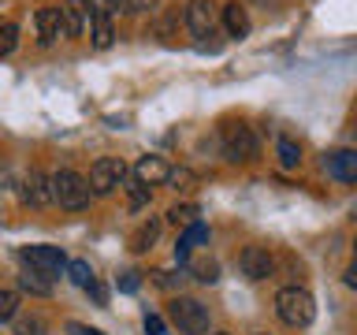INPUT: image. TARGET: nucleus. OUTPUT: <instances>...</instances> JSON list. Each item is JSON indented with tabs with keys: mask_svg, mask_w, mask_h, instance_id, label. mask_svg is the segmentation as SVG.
<instances>
[{
	"mask_svg": "<svg viewBox=\"0 0 357 335\" xmlns=\"http://www.w3.org/2000/svg\"><path fill=\"white\" fill-rule=\"evenodd\" d=\"M49 186H52V201L67 212H82V209H89V201H93L86 175H78L75 168H60V172L49 179Z\"/></svg>",
	"mask_w": 357,
	"mask_h": 335,
	"instance_id": "nucleus-1",
	"label": "nucleus"
},
{
	"mask_svg": "<svg viewBox=\"0 0 357 335\" xmlns=\"http://www.w3.org/2000/svg\"><path fill=\"white\" fill-rule=\"evenodd\" d=\"M275 313L287 328H309L312 317H317V302L305 287H283L275 295Z\"/></svg>",
	"mask_w": 357,
	"mask_h": 335,
	"instance_id": "nucleus-2",
	"label": "nucleus"
},
{
	"mask_svg": "<svg viewBox=\"0 0 357 335\" xmlns=\"http://www.w3.org/2000/svg\"><path fill=\"white\" fill-rule=\"evenodd\" d=\"M167 317L183 335H208V306H201L197 298L175 295L167 302Z\"/></svg>",
	"mask_w": 357,
	"mask_h": 335,
	"instance_id": "nucleus-3",
	"label": "nucleus"
},
{
	"mask_svg": "<svg viewBox=\"0 0 357 335\" xmlns=\"http://www.w3.org/2000/svg\"><path fill=\"white\" fill-rule=\"evenodd\" d=\"M223 153H227V161H242V164L257 161L261 142H257L250 123H231V127H223Z\"/></svg>",
	"mask_w": 357,
	"mask_h": 335,
	"instance_id": "nucleus-4",
	"label": "nucleus"
},
{
	"mask_svg": "<svg viewBox=\"0 0 357 335\" xmlns=\"http://www.w3.org/2000/svg\"><path fill=\"white\" fill-rule=\"evenodd\" d=\"M123 179H127V164L119 161V156H97L93 168H89V194H97V198H105L112 194L116 186H123Z\"/></svg>",
	"mask_w": 357,
	"mask_h": 335,
	"instance_id": "nucleus-5",
	"label": "nucleus"
},
{
	"mask_svg": "<svg viewBox=\"0 0 357 335\" xmlns=\"http://www.w3.org/2000/svg\"><path fill=\"white\" fill-rule=\"evenodd\" d=\"M19 257L26 261V268H33V272H41V276H49V279L67 272V257H63L60 246H22Z\"/></svg>",
	"mask_w": 357,
	"mask_h": 335,
	"instance_id": "nucleus-6",
	"label": "nucleus"
},
{
	"mask_svg": "<svg viewBox=\"0 0 357 335\" xmlns=\"http://www.w3.org/2000/svg\"><path fill=\"white\" fill-rule=\"evenodd\" d=\"M216 19H220V8L212 4V0H186L183 22L190 27V34H194V38H212Z\"/></svg>",
	"mask_w": 357,
	"mask_h": 335,
	"instance_id": "nucleus-7",
	"label": "nucleus"
},
{
	"mask_svg": "<svg viewBox=\"0 0 357 335\" xmlns=\"http://www.w3.org/2000/svg\"><path fill=\"white\" fill-rule=\"evenodd\" d=\"M238 268H242V276L245 279H268L272 276V268H275V257L268 253V246H245L242 257H238Z\"/></svg>",
	"mask_w": 357,
	"mask_h": 335,
	"instance_id": "nucleus-8",
	"label": "nucleus"
},
{
	"mask_svg": "<svg viewBox=\"0 0 357 335\" xmlns=\"http://www.w3.org/2000/svg\"><path fill=\"white\" fill-rule=\"evenodd\" d=\"M167 175H172V164L156 153L142 156V161L134 164V183H142V186H160V183H167Z\"/></svg>",
	"mask_w": 357,
	"mask_h": 335,
	"instance_id": "nucleus-9",
	"label": "nucleus"
},
{
	"mask_svg": "<svg viewBox=\"0 0 357 335\" xmlns=\"http://www.w3.org/2000/svg\"><path fill=\"white\" fill-rule=\"evenodd\" d=\"M33 27H38V41H41V45H52L56 38H63L60 4H45V8H38V15H33Z\"/></svg>",
	"mask_w": 357,
	"mask_h": 335,
	"instance_id": "nucleus-10",
	"label": "nucleus"
},
{
	"mask_svg": "<svg viewBox=\"0 0 357 335\" xmlns=\"http://www.w3.org/2000/svg\"><path fill=\"white\" fill-rule=\"evenodd\" d=\"M324 168H328L331 179L339 183H357V149H335L324 156Z\"/></svg>",
	"mask_w": 357,
	"mask_h": 335,
	"instance_id": "nucleus-11",
	"label": "nucleus"
},
{
	"mask_svg": "<svg viewBox=\"0 0 357 335\" xmlns=\"http://www.w3.org/2000/svg\"><path fill=\"white\" fill-rule=\"evenodd\" d=\"M60 15H63V38H82L86 27H89V4L86 0H63Z\"/></svg>",
	"mask_w": 357,
	"mask_h": 335,
	"instance_id": "nucleus-12",
	"label": "nucleus"
},
{
	"mask_svg": "<svg viewBox=\"0 0 357 335\" xmlns=\"http://www.w3.org/2000/svg\"><path fill=\"white\" fill-rule=\"evenodd\" d=\"M22 201H26L30 209L52 205V186H49V179H45L41 172H30L26 179H22Z\"/></svg>",
	"mask_w": 357,
	"mask_h": 335,
	"instance_id": "nucleus-13",
	"label": "nucleus"
},
{
	"mask_svg": "<svg viewBox=\"0 0 357 335\" xmlns=\"http://www.w3.org/2000/svg\"><path fill=\"white\" fill-rule=\"evenodd\" d=\"M220 19H223L227 38H245V34H250V11H245V4H238V0L223 4L220 8Z\"/></svg>",
	"mask_w": 357,
	"mask_h": 335,
	"instance_id": "nucleus-14",
	"label": "nucleus"
},
{
	"mask_svg": "<svg viewBox=\"0 0 357 335\" xmlns=\"http://www.w3.org/2000/svg\"><path fill=\"white\" fill-rule=\"evenodd\" d=\"M89 41H93V49H112V41H116V22L112 15L105 11H89Z\"/></svg>",
	"mask_w": 357,
	"mask_h": 335,
	"instance_id": "nucleus-15",
	"label": "nucleus"
},
{
	"mask_svg": "<svg viewBox=\"0 0 357 335\" xmlns=\"http://www.w3.org/2000/svg\"><path fill=\"white\" fill-rule=\"evenodd\" d=\"M160 228H164V220H160V216H149V220H142L138 228L130 231V250H134V253H145V250H153V242L160 239Z\"/></svg>",
	"mask_w": 357,
	"mask_h": 335,
	"instance_id": "nucleus-16",
	"label": "nucleus"
},
{
	"mask_svg": "<svg viewBox=\"0 0 357 335\" xmlns=\"http://www.w3.org/2000/svg\"><path fill=\"white\" fill-rule=\"evenodd\" d=\"M201 242H208V228L197 220V223H190V228L183 231V239H178V246H175V261L186 265L190 253H194V246H201Z\"/></svg>",
	"mask_w": 357,
	"mask_h": 335,
	"instance_id": "nucleus-17",
	"label": "nucleus"
},
{
	"mask_svg": "<svg viewBox=\"0 0 357 335\" xmlns=\"http://www.w3.org/2000/svg\"><path fill=\"white\" fill-rule=\"evenodd\" d=\"M19 287L26 290V295H38V298H49L52 295V279L41 276V272H33V268H26V272L19 276Z\"/></svg>",
	"mask_w": 357,
	"mask_h": 335,
	"instance_id": "nucleus-18",
	"label": "nucleus"
},
{
	"mask_svg": "<svg viewBox=\"0 0 357 335\" xmlns=\"http://www.w3.org/2000/svg\"><path fill=\"white\" fill-rule=\"evenodd\" d=\"M275 156H279V164L290 172V168L301 164V145L294 138H287V134H279V138H275Z\"/></svg>",
	"mask_w": 357,
	"mask_h": 335,
	"instance_id": "nucleus-19",
	"label": "nucleus"
},
{
	"mask_svg": "<svg viewBox=\"0 0 357 335\" xmlns=\"http://www.w3.org/2000/svg\"><path fill=\"white\" fill-rule=\"evenodd\" d=\"M67 276H71V283L75 287H89V283H97L93 279V268H89V261H82V257H75V261H67Z\"/></svg>",
	"mask_w": 357,
	"mask_h": 335,
	"instance_id": "nucleus-20",
	"label": "nucleus"
},
{
	"mask_svg": "<svg viewBox=\"0 0 357 335\" xmlns=\"http://www.w3.org/2000/svg\"><path fill=\"white\" fill-rule=\"evenodd\" d=\"M153 38H160V41L178 38V11H164V15L153 22Z\"/></svg>",
	"mask_w": 357,
	"mask_h": 335,
	"instance_id": "nucleus-21",
	"label": "nucleus"
},
{
	"mask_svg": "<svg viewBox=\"0 0 357 335\" xmlns=\"http://www.w3.org/2000/svg\"><path fill=\"white\" fill-rule=\"evenodd\" d=\"M201 209L197 205H172L167 209V223H175V228H190V223H197Z\"/></svg>",
	"mask_w": 357,
	"mask_h": 335,
	"instance_id": "nucleus-22",
	"label": "nucleus"
},
{
	"mask_svg": "<svg viewBox=\"0 0 357 335\" xmlns=\"http://www.w3.org/2000/svg\"><path fill=\"white\" fill-rule=\"evenodd\" d=\"M15 45H19V27L11 19H4V22H0V60L15 52Z\"/></svg>",
	"mask_w": 357,
	"mask_h": 335,
	"instance_id": "nucleus-23",
	"label": "nucleus"
},
{
	"mask_svg": "<svg viewBox=\"0 0 357 335\" xmlns=\"http://www.w3.org/2000/svg\"><path fill=\"white\" fill-rule=\"evenodd\" d=\"M19 317V290H0V324Z\"/></svg>",
	"mask_w": 357,
	"mask_h": 335,
	"instance_id": "nucleus-24",
	"label": "nucleus"
},
{
	"mask_svg": "<svg viewBox=\"0 0 357 335\" xmlns=\"http://www.w3.org/2000/svg\"><path fill=\"white\" fill-rule=\"evenodd\" d=\"M190 276L201 279V283H216L220 268H216V261H190Z\"/></svg>",
	"mask_w": 357,
	"mask_h": 335,
	"instance_id": "nucleus-25",
	"label": "nucleus"
},
{
	"mask_svg": "<svg viewBox=\"0 0 357 335\" xmlns=\"http://www.w3.org/2000/svg\"><path fill=\"white\" fill-rule=\"evenodd\" d=\"M15 335H45V320L38 313H30V317H15Z\"/></svg>",
	"mask_w": 357,
	"mask_h": 335,
	"instance_id": "nucleus-26",
	"label": "nucleus"
},
{
	"mask_svg": "<svg viewBox=\"0 0 357 335\" xmlns=\"http://www.w3.org/2000/svg\"><path fill=\"white\" fill-rule=\"evenodd\" d=\"M160 0H119V11L123 15H138V11H153Z\"/></svg>",
	"mask_w": 357,
	"mask_h": 335,
	"instance_id": "nucleus-27",
	"label": "nucleus"
},
{
	"mask_svg": "<svg viewBox=\"0 0 357 335\" xmlns=\"http://www.w3.org/2000/svg\"><path fill=\"white\" fill-rule=\"evenodd\" d=\"M116 287L123 290V295H134V290L142 287V272H134V268H130V272H123V276L116 279Z\"/></svg>",
	"mask_w": 357,
	"mask_h": 335,
	"instance_id": "nucleus-28",
	"label": "nucleus"
},
{
	"mask_svg": "<svg viewBox=\"0 0 357 335\" xmlns=\"http://www.w3.org/2000/svg\"><path fill=\"white\" fill-rule=\"evenodd\" d=\"M127 190H130V209H134V212H138L142 205H149V186H142V183H130Z\"/></svg>",
	"mask_w": 357,
	"mask_h": 335,
	"instance_id": "nucleus-29",
	"label": "nucleus"
},
{
	"mask_svg": "<svg viewBox=\"0 0 357 335\" xmlns=\"http://www.w3.org/2000/svg\"><path fill=\"white\" fill-rule=\"evenodd\" d=\"M149 276H153V283L164 287V290H175L178 279H183V276H175V272H164V268H156V272H149Z\"/></svg>",
	"mask_w": 357,
	"mask_h": 335,
	"instance_id": "nucleus-30",
	"label": "nucleus"
},
{
	"mask_svg": "<svg viewBox=\"0 0 357 335\" xmlns=\"http://www.w3.org/2000/svg\"><path fill=\"white\" fill-rule=\"evenodd\" d=\"M89 11H105V15H116L119 11V0H86Z\"/></svg>",
	"mask_w": 357,
	"mask_h": 335,
	"instance_id": "nucleus-31",
	"label": "nucleus"
},
{
	"mask_svg": "<svg viewBox=\"0 0 357 335\" xmlns=\"http://www.w3.org/2000/svg\"><path fill=\"white\" fill-rule=\"evenodd\" d=\"M167 183H172L175 190H190V183H194V175H190L186 168H183V172H172V175H167Z\"/></svg>",
	"mask_w": 357,
	"mask_h": 335,
	"instance_id": "nucleus-32",
	"label": "nucleus"
},
{
	"mask_svg": "<svg viewBox=\"0 0 357 335\" xmlns=\"http://www.w3.org/2000/svg\"><path fill=\"white\" fill-rule=\"evenodd\" d=\"M67 335H105V332H100V328H89V324L71 320V324H67Z\"/></svg>",
	"mask_w": 357,
	"mask_h": 335,
	"instance_id": "nucleus-33",
	"label": "nucleus"
},
{
	"mask_svg": "<svg viewBox=\"0 0 357 335\" xmlns=\"http://www.w3.org/2000/svg\"><path fill=\"white\" fill-rule=\"evenodd\" d=\"M145 332H149V335H164V320L156 317V313H145Z\"/></svg>",
	"mask_w": 357,
	"mask_h": 335,
	"instance_id": "nucleus-34",
	"label": "nucleus"
},
{
	"mask_svg": "<svg viewBox=\"0 0 357 335\" xmlns=\"http://www.w3.org/2000/svg\"><path fill=\"white\" fill-rule=\"evenodd\" d=\"M342 279H346V287H350V290H357V257H354V265L346 268V276H342Z\"/></svg>",
	"mask_w": 357,
	"mask_h": 335,
	"instance_id": "nucleus-35",
	"label": "nucleus"
},
{
	"mask_svg": "<svg viewBox=\"0 0 357 335\" xmlns=\"http://www.w3.org/2000/svg\"><path fill=\"white\" fill-rule=\"evenodd\" d=\"M212 335H231V332H212Z\"/></svg>",
	"mask_w": 357,
	"mask_h": 335,
	"instance_id": "nucleus-36",
	"label": "nucleus"
},
{
	"mask_svg": "<svg viewBox=\"0 0 357 335\" xmlns=\"http://www.w3.org/2000/svg\"><path fill=\"white\" fill-rule=\"evenodd\" d=\"M354 257H357V239H354Z\"/></svg>",
	"mask_w": 357,
	"mask_h": 335,
	"instance_id": "nucleus-37",
	"label": "nucleus"
},
{
	"mask_svg": "<svg viewBox=\"0 0 357 335\" xmlns=\"http://www.w3.org/2000/svg\"><path fill=\"white\" fill-rule=\"evenodd\" d=\"M354 134H357V119H354Z\"/></svg>",
	"mask_w": 357,
	"mask_h": 335,
	"instance_id": "nucleus-38",
	"label": "nucleus"
}]
</instances>
